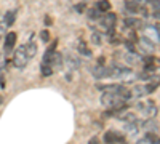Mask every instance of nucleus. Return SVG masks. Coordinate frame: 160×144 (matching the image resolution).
<instances>
[{
	"instance_id": "f257e3e1",
	"label": "nucleus",
	"mask_w": 160,
	"mask_h": 144,
	"mask_svg": "<svg viewBox=\"0 0 160 144\" xmlns=\"http://www.w3.org/2000/svg\"><path fill=\"white\" fill-rule=\"evenodd\" d=\"M28 62H29V58H28V53H26V47L21 45L13 55V64H15V67L22 69L28 66Z\"/></svg>"
},
{
	"instance_id": "f03ea898",
	"label": "nucleus",
	"mask_w": 160,
	"mask_h": 144,
	"mask_svg": "<svg viewBox=\"0 0 160 144\" xmlns=\"http://www.w3.org/2000/svg\"><path fill=\"white\" fill-rule=\"evenodd\" d=\"M138 109H139V112L146 117V119H155V115L158 112V109L154 104V101H146V102L138 104Z\"/></svg>"
},
{
	"instance_id": "7ed1b4c3",
	"label": "nucleus",
	"mask_w": 160,
	"mask_h": 144,
	"mask_svg": "<svg viewBox=\"0 0 160 144\" xmlns=\"http://www.w3.org/2000/svg\"><path fill=\"white\" fill-rule=\"evenodd\" d=\"M115 21H117V16L114 15V13H104V15L99 18V24L102 26V27L106 29V31H111V29H114L115 27Z\"/></svg>"
},
{
	"instance_id": "20e7f679",
	"label": "nucleus",
	"mask_w": 160,
	"mask_h": 144,
	"mask_svg": "<svg viewBox=\"0 0 160 144\" xmlns=\"http://www.w3.org/2000/svg\"><path fill=\"white\" fill-rule=\"evenodd\" d=\"M15 45H16V34L15 32H8L5 35V43H3V50L5 53L3 55H10L13 50H15Z\"/></svg>"
},
{
	"instance_id": "39448f33",
	"label": "nucleus",
	"mask_w": 160,
	"mask_h": 144,
	"mask_svg": "<svg viewBox=\"0 0 160 144\" xmlns=\"http://www.w3.org/2000/svg\"><path fill=\"white\" fill-rule=\"evenodd\" d=\"M106 144H115V142H123V136L117 132H106L104 133Z\"/></svg>"
},
{
	"instance_id": "423d86ee",
	"label": "nucleus",
	"mask_w": 160,
	"mask_h": 144,
	"mask_svg": "<svg viewBox=\"0 0 160 144\" xmlns=\"http://www.w3.org/2000/svg\"><path fill=\"white\" fill-rule=\"evenodd\" d=\"M50 66H51V69H53V71H59V69H62V66H64L62 55H61V53H58V51H55V55H53V58H51Z\"/></svg>"
},
{
	"instance_id": "0eeeda50",
	"label": "nucleus",
	"mask_w": 160,
	"mask_h": 144,
	"mask_svg": "<svg viewBox=\"0 0 160 144\" xmlns=\"http://www.w3.org/2000/svg\"><path fill=\"white\" fill-rule=\"evenodd\" d=\"M125 61L130 64V66H136V64H139L142 61V58L136 53V51H128V53L125 55Z\"/></svg>"
},
{
	"instance_id": "6e6552de",
	"label": "nucleus",
	"mask_w": 160,
	"mask_h": 144,
	"mask_svg": "<svg viewBox=\"0 0 160 144\" xmlns=\"http://www.w3.org/2000/svg\"><path fill=\"white\" fill-rule=\"evenodd\" d=\"M136 144H160V138H158V136H155L154 133H148L144 138L138 139V141H136Z\"/></svg>"
},
{
	"instance_id": "1a4fd4ad",
	"label": "nucleus",
	"mask_w": 160,
	"mask_h": 144,
	"mask_svg": "<svg viewBox=\"0 0 160 144\" xmlns=\"http://www.w3.org/2000/svg\"><path fill=\"white\" fill-rule=\"evenodd\" d=\"M128 93H130V99L131 98H142V96H146V90L141 85H135L133 88H128Z\"/></svg>"
},
{
	"instance_id": "9d476101",
	"label": "nucleus",
	"mask_w": 160,
	"mask_h": 144,
	"mask_svg": "<svg viewBox=\"0 0 160 144\" xmlns=\"http://www.w3.org/2000/svg\"><path fill=\"white\" fill-rule=\"evenodd\" d=\"M93 75H95V78H106V77H109V67H106V66H98L96 67H93Z\"/></svg>"
},
{
	"instance_id": "9b49d317",
	"label": "nucleus",
	"mask_w": 160,
	"mask_h": 144,
	"mask_svg": "<svg viewBox=\"0 0 160 144\" xmlns=\"http://www.w3.org/2000/svg\"><path fill=\"white\" fill-rule=\"evenodd\" d=\"M16 21V10H10L5 13V16H3V24L5 26H13Z\"/></svg>"
},
{
	"instance_id": "f8f14e48",
	"label": "nucleus",
	"mask_w": 160,
	"mask_h": 144,
	"mask_svg": "<svg viewBox=\"0 0 160 144\" xmlns=\"http://www.w3.org/2000/svg\"><path fill=\"white\" fill-rule=\"evenodd\" d=\"M24 47H26V53H28V58H29V59L37 55V43L32 40V38L28 42V45H24Z\"/></svg>"
},
{
	"instance_id": "ddd939ff",
	"label": "nucleus",
	"mask_w": 160,
	"mask_h": 144,
	"mask_svg": "<svg viewBox=\"0 0 160 144\" xmlns=\"http://www.w3.org/2000/svg\"><path fill=\"white\" fill-rule=\"evenodd\" d=\"M96 10L101 13V15H104V13H109V11H111L109 0H99V2L96 3Z\"/></svg>"
},
{
	"instance_id": "4468645a",
	"label": "nucleus",
	"mask_w": 160,
	"mask_h": 144,
	"mask_svg": "<svg viewBox=\"0 0 160 144\" xmlns=\"http://www.w3.org/2000/svg\"><path fill=\"white\" fill-rule=\"evenodd\" d=\"M139 42L144 48V51H149V53H152V50H154V43L151 42V38L149 37H141L139 38Z\"/></svg>"
},
{
	"instance_id": "2eb2a0df",
	"label": "nucleus",
	"mask_w": 160,
	"mask_h": 144,
	"mask_svg": "<svg viewBox=\"0 0 160 144\" xmlns=\"http://www.w3.org/2000/svg\"><path fill=\"white\" fill-rule=\"evenodd\" d=\"M141 24H142V21L138 19V18H127L125 19V26L130 27V29H136V27H139Z\"/></svg>"
},
{
	"instance_id": "dca6fc26",
	"label": "nucleus",
	"mask_w": 160,
	"mask_h": 144,
	"mask_svg": "<svg viewBox=\"0 0 160 144\" xmlns=\"http://www.w3.org/2000/svg\"><path fill=\"white\" fill-rule=\"evenodd\" d=\"M142 127L148 130V133H154V132H155V128H157V123H155L154 119H148V120L142 123Z\"/></svg>"
},
{
	"instance_id": "f3484780",
	"label": "nucleus",
	"mask_w": 160,
	"mask_h": 144,
	"mask_svg": "<svg viewBox=\"0 0 160 144\" xmlns=\"http://www.w3.org/2000/svg\"><path fill=\"white\" fill-rule=\"evenodd\" d=\"M125 132L127 133H130V135H136L138 133V127H136V122H128V123H125Z\"/></svg>"
},
{
	"instance_id": "a211bd4d",
	"label": "nucleus",
	"mask_w": 160,
	"mask_h": 144,
	"mask_svg": "<svg viewBox=\"0 0 160 144\" xmlns=\"http://www.w3.org/2000/svg\"><path fill=\"white\" fill-rule=\"evenodd\" d=\"M118 119H120V120H125L127 123H128V122H136V115L131 114V112H123V114L118 115Z\"/></svg>"
},
{
	"instance_id": "6ab92c4d",
	"label": "nucleus",
	"mask_w": 160,
	"mask_h": 144,
	"mask_svg": "<svg viewBox=\"0 0 160 144\" xmlns=\"http://www.w3.org/2000/svg\"><path fill=\"white\" fill-rule=\"evenodd\" d=\"M78 53H80V55H83V56H87V58L91 56V51L87 48V45H85L82 40H78Z\"/></svg>"
},
{
	"instance_id": "aec40b11",
	"label": "nucleus",
	"mask_w": 160,
	"mask_h": 144,
	"mask_svg": "<svg viewBox=\"0 0 160 144\" xmlns=\"http://www.w3.org/2000/svg\"><path fill=\"white\" fill-rule=\"evenodd\" d=\"M40 71H42V75L43 77H51L53 72H55V71L51 69V66H47V64H42V66H40Z\"/></svg>"
},
{
	"instance_id": "412c9836",
	"label": "nucleus",
	"mask_w": 160,
	"mask_h": 144,
	"mask_svg": "<svg viewBox=\"0 0 160 144\" xmlns=\"http://www.w3.org/2000/svg\"><path fill=\"white\" fill-rule=\"evenodd\" d=\"M160 83H157V82H149L148 85L144 87V90H146V95H151V93H154V91L157 90V87H158Z\"/></svg>"
},
{
	"instance_id": "4be33fe9",
	"label": "nucleus",
	"mask_w": 160,
	"mask_h": 144,
	"mask_svg": "<svg viewBox=\"0 0 160 144\" xmlns=\"http://www.w3.org/2000/svg\"><path fill=\"white\" fill-rule=\"evenodd\" d=\"M68 64H69V67L71 69H77L78 66H80V61L77 59V58H74V56H68Z\"/></svg>"
},
{
	"instance_id": "5701e85b",
	"label": "nucleus",
	"mask_w": 160,
	"mask_h": 144,
	"mask_svg": "<svg viewBox=\"0 0 160 144\" xmlns=\"http://www.w3.org/2000/svg\"><path fill=\"white\" fill-rule=\"evenodd\" d=\"M87 15H88V18H90V19H98V21H99V18L102 16V15H101V13H99L96 8L88 10V11H87Z\"/></svg>"
},
{
	"instance_id": "b1692460",
	"label": "nucleus",
	"mask_w": 160,
	"mask_h": 144,
	"mask_svg": "<svg viewBox=\"0 0 160 144\" xmlns=\"http://www.w3.org/2000/svg\"><path fill=\"white\" fill-rule=\"evenodd\" d=\"M72 10H74L75 13H80V15H82L83 11H87V5H85V3H77V5L72 7Z\"/></svg>"
},
{
	"instance_id": "393cba45",
	"label": "nucleus",
	"mask_w": 160,
	"mask_h": 144,
	"mask_svg": "<svg viewBox=\"0 0 160 144\" xmlns=\"http://www.w3.org/2000/svg\"><path fill=\"white\" fill-rule=\"evenodd\" d=\"M91 42L96 43V45H101V34L99 32H93L91 35Z\"/></svg>"
},
{
	"instance_id": "a878e982",
	"label": "nucleus",
	"mask_w": 160,
	"mask_h": 144,
	"mask_svg": "<svg viewBox=\"0 0 160 144\" xmlns=\"http://www.w3.org/2000/svg\"><path fill=\"white\" fill-rule=\"evenodd\" d=\"M40 38H42L43 43H48L50 42V32L48 31H42V32H40Z\"/></svg>"
},
{
	"instance_id": "bb28decb",
	"label": "nucleus",
	"mask_w": 160,
	"mask_h": 144,
	"mask_svg": "<svg viewBox=\"0 0 160 144\" xmlns=\"http://www.w3.org/2000/svg\"><path fill=\"white\" fill-rule=\"evenodd\" d=\"M5 66H7V59H5V55H3V53H0V71H2Z\"/></svg>"
},
{
	"instance_id": "cd10ccee",
	"label": "nucleus",
	"mask_w": 160,
	"mask_h": 144,
	"mask_svg": "<svg viewBox=\"0 0 160 144\" xmlns=\"http://www.w3.org/2000/svg\"><path fill=\"white\" fill-rule=\"evenodd\" d=\"M88 144H101V139H99V138H96V136H93V138H90Z\"/></svg>"
},
{
	"instance_id": "c85d7f7f",
	"label": "nucleus",
	"mask_w": 160,
	"mask_h": 144,
	"mask_svg": "<svg viewBox=\"0 0 160 144\" xmlns=\"http://www.w3.org/2000/svg\"><path fill=\"white\" fill-rule=\"evenodd\" d=\"M45 22H47V26H51V18L50 16H45Z\"/></svg>"
},
{
	"instance_id": "c756f323",
	"label": "nucleus",
	"mask_w": 160,
	"mask_h": 144,
	"mask_svg": "<svg viewBox=\"0 0 160 144\" xmlns=\"http://www.w3.org/2000/svg\"><path fill=\"white\" fill-rule=\"evenodd\" d=\"M0 38H2V29H0Z\"/></svg>"
},
{
	"instance_id": "7c9ffc66",
	"label": "nucleus",
	"mask_w": 160,
	"mask_h": 144,
	"mask_svg": "<svg viewBox=\"0 0 160 144\" xmlns=\"http://www.w3.org/2000/svg\"><path fill=\"white\" fill-rule=\"evenodd\" d=\"M115 144H125V141H123V142H115Z\"/></svg>"
},
{
	"instance_id": "2f4dec72",
	"label": "nucleus",
	"mask_w": 160,
	"mask_h": 144,
	"mask_svg": "<svg viewBox=\"0 0 160 144\" xmlns=\"http://www.w3.org/2000/svg\"><path fill=\"white\" fill-rule=\"evenodd\" d=\"M0 104H2V96H0Z\"/></svg>"
}]
</instances>
